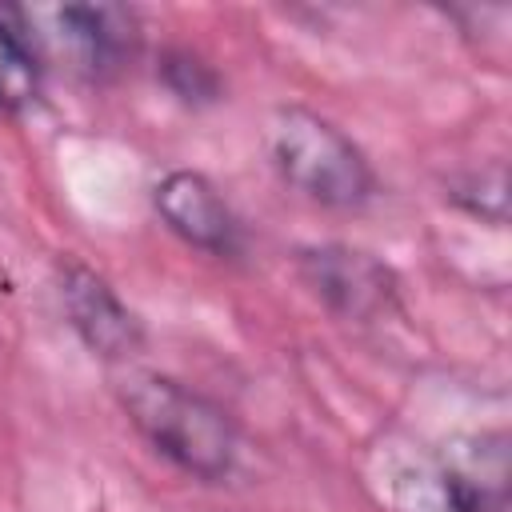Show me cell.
Listing matches in <instances>:
<instances>
[{
    "label": "cell",
    "instance_id": "30bf717a",
    "mask_svg": "<svg viewBox=\"0 0 512 512\" xmlns=\"http://www.w3.org/2000/svg\"><path fill=\"white\" fill-rule=\"evenodd\" d=\"M448 200L460 204L464 212L504 224L508 220V188H504V164H492L484 172H464L448 180Z\"/></svg>",
    "mask_w": 512,
    "mask_h": 512
},
{
    "label": "cell",
    "instance_id": "8992f818",
    "mask_svg": "<svg viewBox=\"0 0 512 512\" xmlns=\"http://www.w3.org/2000/svg\"><path fill=\"white\" fill-rule=\"evenodd\" d=\"M152 204H156V216L184 244H192L208 256H240L244 228L208 176H200L192 168H176L152 188Z\"/></svg>",
    "mask_w": 512,
    "mask_h": 512
},
{
    "label": "cell",
    "instance_id": "6da1fadb",
    "mask_svg": "<svg viewBox=\"0 0 512 512\" xmlns=\"http://www.w3.org/2000/svg\"><path fill=\"white\" fill-rule=\"evenodd\" d=\"M120 404L132 428L184 476H196L204 484H220L232 476L240 432L212 396L160 372H132L120 384Z\"/></svg>",
    "mask_w": 512,
    "mask_h": 512
},
{
    "label": "cell",
    "instance_id": "52a82bcc",
    "mask_svg": "<svg viewBox=\"0 0 512 512\" xmlns=\"http://www.w3.org/2000/svg\"><path fill=\"white\" fill-rule=\"evenodd\" d=\"M56 24L76 68L92 80L116 76L140 44V24L120 4H68L56 12Z\"/></svg>",
    "mask_w": 512,
    "mask_h": 512
},
{
    "label": "cell",
    "instance_id": "7a4b0ae2",
    "mask_svg": "<svg viewBox=\"0 0 512 512\" xmlns=\"http://www.w3.org/2000/svg\"><path fill=\"white\" fill-rule=\"evenodd\" d=\"M268 156L288 188L324 208H360L376 192L368 156L332 120L312 108L284 104L268 124Z\"/></svg>",
    "mask_w": 512,
    "mask_h": 512
},
{
    "label": "cell",
    "instance_id": "ba28073f",
    "mask_svg": "<svg viewBox=\"0 0 512 512\" xmlns=\"http://www.w3.org/2000/svg\"><path fill=\"white\" fill-rule=\"evenodd\" d=\"M44 80L40 52L32 44V32L12 8H0V112H24L36 104Z\"/></svg>",
    "mask_w": 512,
    "mask_h": 512
},
{
    "label": "cell",
    "instance_id": "9c48e42d",
    "mask_svg": "<svg viewBox=\"0 0 512 512\" xmlns=\"http://www.w3.org/2000/svg\"><path fill=\"white\" fill-rule=\"evenodd\" d=\"M160 80L184 104H196L200 108V104H216L220 100V76H216V68L204 64L188 48H168L160 56Z\"/></svg>",
    "mask_w": 512,
    "mask_h": 512
},
{
    "label": "cell",
    "instance_id": "5b68a950",
    "mask_svg": "<svg viewBox=\"0 0 512 512\" xmlns=\"http://www.w3.org/2000/svg\"><path fill=\"white\" fill-rule=\"evenodd\" d=\"M56 292L64 304V316L72 332L104 360H128L144 348V324L140 316L116 296V288L80 260H60L56 268Z\"/></svg>",
    "mask_w": 512,
    "mask_h": 512
},
{
    "label": "cell",
    "instance_id": "277c9868",
    "mask_svg": "<svg viewBox=\"0 0 512 512\" xmlns=\"http://www.w3.org/2000/svg\"><path fill=\"white\" fill-rule=\"evenodd\" d=\"M296 264H300L304 284L344 320L372 324V320H384L388 312H396V304H400L396 272L364 248L312 244V248H300Z\"/></svg>",
    "mask_w": 512,
    "mask_h": 512
},
{
    "label": "cell",
    "instance_id": "3957f363",
    "mask_svg": "<svg viewBox=\"0 0 512 512\" xmlns=\"http://www.w3.org/2000/svg\"><path fill=\"white\" fill-rule=\"evenodd\" d=\"M416 512H508L504 432L456 440L416 472Z\"/></svg>",
    "mask_w": 512,
    "mask_h": 512
}]
</instances>
